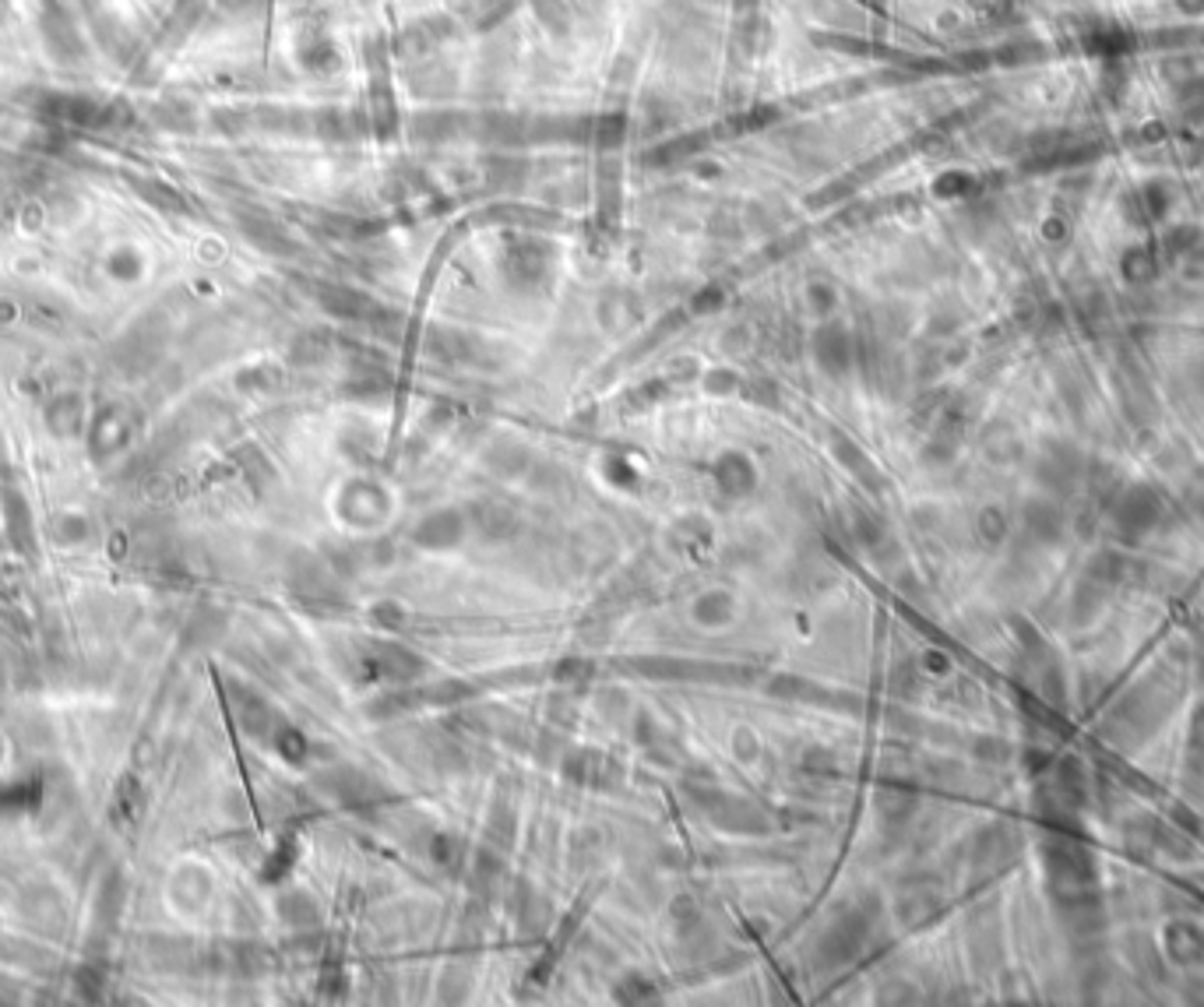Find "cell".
Masks as SVG:
<instances>
[{
	"label": "cell",
	"instance_id": "obj_1",
	"mask_svg": "<svg viewBox=\"0 0 1204 1007\" xmlns=\"http://www.w3.org/2000/svg\"><path fill=\"white\" fill-rule=\"evenodd\" d=\"M863 934H866V920L859 913H841L838 920L831 923V927L825 930V937H821V947H818V954L825 961H831V965H838V961H845V958H852V954H856V947H859V940H863Z\"/></svg>",
	"mask_w": 1204,
	"mask_h": 1007
},
{
	"label": "cell",
	"instance_id": "obj_2",
	"mask_svg": "<svg viewBox=\"0 0 1204 1007\" xmlns=\"http://www.w3.org/2000/svg\"><path fill=\"white\" fill-rule=\"evenodd\" d=\"M465 535V518L458 511H433L426 514L423 521L416 525V535L412 539L423 546V550H451L458 546Z\"/></svg>",
	"mask_w": 1204,
	"mask_h": 1007
},
{
	"label": "cell",
	"instance_id": "obj_3",
	"mask_svg": "<svg viewBox=\"0 0 1204 1007\" xmlns=\"http://www.w3.org/2000/svg\"><path fill=\"white\" fill-rule=\"evenodd\" d=\"M367 666H371L374 673L380 676V680L409 683L412 676H416L419 669H423V662H419V658L412 655V651L398 648V645H377V648H374L371 655H367Z\"/></svg>",
	"mask_w": 1204,
	"mask_h": 1007
},
{
	"label": "cell",
	"instance_id": "obj_4",
	"mask_svg": "<svg viewBox=\"0 0 1204 1007\" xmlns=\"http://www.w3.org/2000/svg\"><path fill=\"white\" fill-rule=\"evenodd\" d=\"M708 810L722 828H733V831H761L768 824L765 813L757 810L754 803H743V799L726 796V792H715Z\"/></svg>",
	"mask_w": 1204,
	"mask_h": 1007
},
{
	"label": "cell",
	"instance_id": "obj_5",
	"mask_svg": "<svg viewBox=\"0 0 1204 1007\" xmlns=\"http://www.w3.org/2000/svg\"><path fill=\"white\" fill-rule=\"evenodd\" d=\"M472 511H476L479 532L487 535V539H497V542H501V539H511V535L518 532L515 511H511V507H504L501 501H483V504H476Z\"/></svg>",
	"mask_w": 1204,
	"mask_h": 1007
},
{
	"label": "cell",
	"instance_id": "obj_6",
	"mask_svg": "<svg viewBox=\"0 0 1204 1007\" xmlns=\"http://www.w3.org/2000/svg\"><path fill=\"white\" fill-rule=\"evenodd\" d=\"M325 783H328V790H332V796L346 799V803H360V799H374V796H377V786H374L371 779H367V775L356 772V768H342V772H332V775L325 779Z\"/></svg>",
	"mask_w": 1204,
	"mask_h": 1007
},
{
	"label": "cell",
	"instance_id": "obj_7",
	"mask_svg": "<svg viewBox=\"0 0 1204 1007\" xmlns=\"http://www.w3.org/2000/svg\"><path fill=\"white\" fill-rule=\"evenodd\" d=\"M715 480H718V487L726 490V494H733V497L747 494V490L754 487V469H750L740 455H726L722 462L715 465Z\"/></svg>",
	"mask_w": 1204,
	"mask_h": 1007
},
{
	"label": "cell",
	"instance_id": "obj_8",
	"mask_svg": "<svg viewBox=\"0 0 1204 1007\" xmlns=\"http://www.w3.org/2000/svg\"><path fill=\"white\" fill-rule=\"evenodd\" d=\"M602 768H606V761H602L599 754H588V751L574 754V758L567 761V775H571L574 783L602 786Z\"/></svg>",
	"mask_w": 1204,
	"mask_h": 1007
},
{
	"label": "cell",
	"instance_id": "obj_9",
	"mask_svg": "<svg viewBox=\"0 0 1204 1007\" xmlns=\"http://www.w3.org/2000/svg\"><path fill=\"white\" fill-rule=\"evenodd\" d=\"M697 617L701 620H726L729 617V599L726 596H704L701 603H697Z\"/></svg>",
	"mask_w": 1204,
	"mask_h": 1007
},
{
	"label": "cell",
	"instance_id": "obj_10",
	"mask_svg": "<svg viewBox=\"0 0 1204 1007\" xmlns=\"http://www.w3.org/2000/svg\"><path fill=\"white\" fill-rule=\"evenodd\" d=\"M852 535H856V542H863V546H873V542H877V525H873V518L866 511H852Z\"/></svg>",
	"mask_w": 1204,
	"mask_h": 1007
},
{
	"label": "cell",
	"instance_id": "obj_11",
	"mask_svg": "<svg viewBox=\"0 0 1204 1007\" xmlns=\"http://www.w3.org/2000/svg\"><path fill=\"white\" fill-rule=\"evenodd\" d=\"M556 676H560V680H571V676H574V680H585V676H588V666H581V662H564Z\"/></svg>",
	"mask_w": 1204,
	"mask_h": 1007
}]
</instances>
